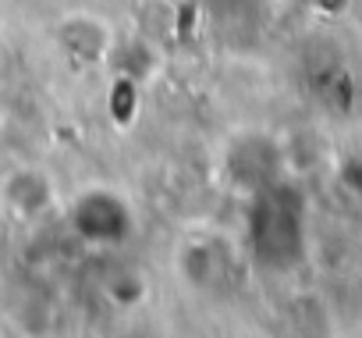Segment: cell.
I'll return each instance as SVG.
<instances>
[{"mask_svg":"<svg viewBox=\"0 0 362 338\" xmlns=\"http://www.w3.org/2000/svg\"><path fill=\"white\" fill-rule=\"evenodd\" d=\"M291 207L284 203L281 193H267L249 218V242L252 253L267 264H284V246L298 242V228L291 225Z\"/></svg>","mask_w":362,"mask_h":338,"instance_id":"1","label":"cell"},{"mask_svg":"<svg viewBox=\"0 0 362 338\" xmlns=\"http://www.w3.org/2000/svg\"><path fill=\"white\" fill-rule=\"evenodd\" d=\"M71 225L86 242H121L132 228V214L114 193L93 189L71 207Z\"/></svg>","mask_w":362,"mask_h":338,"instance_id":"2","label":"cell"}]
</instances>
